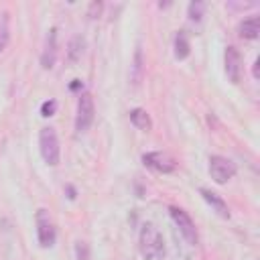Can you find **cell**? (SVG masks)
<instances>
[{
  "label": "cell",
  "mask_w": 260,
  "mask_h": 260,
  "mask_svg": "<svg viewBox=\"0 0 260 260\" xmlns=\"http://www.w3.org/2000/svg\"><path fill=\"white\" fill-rule=\"evenodd\" d=\"M140 252L146 260H160L167 252L162 234L154 223H144L140 230Z\"/></svg>",
  "instance_id": "cell-1"
},
{
  "label": "cell",
  "mask_w": 260,
  "mask_h": 260,
  "mask_svg": "<svg viewBox=\"0 0 260 260\" xmlns=\"http://www.w3.org/2000/svg\"><path fill=\"white\" fill-rule=\"evenodd\" d=\"M10 18H8V12H2L0 14V53L6 49L8 41H10V26H8Z\"/></svg>",
  "instance_id": "cell-16"
},
{
  "label": "cell",
  "mask_w": 260,
  "mask_h": 260,
  "mask_svg": "<svg viewBox=\"0 0 260 260\" xmlns=\"http://www.w3.org/2000/svg\"><path fill=\"white\" fill-rule=\"evenodd\" d=\"M169 211H171V217L175 219L179 232L183 234V238H185L189 244H195V242H197V230H195L193 219L187 215V211H183L181 207H175V205H171Z\"/></svg>",
  "instance_id": "cell-6"
},
{
  "label": "cell",
  "mask_w": 260,
  "mask_h": 260,
  "mask_svg": "<svg viewBox=\"0 0 260 260\" xmlns=\"http://www.w3.org/2000/svg\"><path fill=\"white\" fill-rule=\"evenodd\" d=\"M130 122H132L138 130H144V132H148V130L152 128L150 116H148L146 110H142V108H134V110L130 112Z\"/></svg>",
  "instance_id": "cell-13"
},
{
  "label": "cell",
  "mask_w": 260,
  "mask_h": 260,
  "mask_svg": "<svg viewBox=\"0 0 260 260\" xmlns=\"http://www.w3.org/2000/svg\"><path fill=\"white\" fill-rule=\"evenodd\" d=\"M35 221H37V238H39V244H41L43 248H51V246L55 244V225H53V221H51L49 211L41 207V209L37 211Z\"/></svg>",
  "instance_id": "cell-5"
},
{
  "label": "cell",
  "mask_w": 260,
  "mask_h": 260,
  "mask_svg": "<svg viewBox=\"0 0 260 260\" xmlns=\"http://www.w3.org/2000/svg\"><path fill=\"white\" fill-rule=\"evenodd\" d=\"M260 32V18L258 16H250V18H244L240 24H238V35L242 39H256Z\"/></svg>",
  "instance_id": "cell-11"
},
{
  "label": "cell",
  "mask_w": 260,
  "mask_h": 260,
  "mask_svg": "<svg viewBox=\"0 0 260 260\" xmlns=\"http://www.w3.org/2000/svg\"><path fill=\"white\" fill-rule=\"evenodd\" d=\"M199 193H201V197L211 205V209L217 213V215H221V217H230V209H228V203L217 195V193H213V191H209V189H199Z\"/></svg>",
  "instance_id": "cell-10"
},
{
  "label": "cell",
  "mask_w": 260,
  "mask_h": 260,
  "mask_svg": "<svg viewBox=\"0 0 260 260\" xmlns=\"http://www.w3.org/2000/svg\"><path fill=\"white\" fill-rule=\"evenodd\" d=\"M209 175H211V179L215 183L223 185V183H228L236 175V167H234V162L230 158L219 156V154H213L209 158Z\"/></svg>",
  "instance_id": "cell-4"
},
{
  "label": "cell",
  "mask_w": 260,
  "mask_h": 260,
  "mask_svg": "<svg viewBox=\"0 0 260 260\" xmlns=\"http://www.w3.org/2000/svg\"><path fill=\"white\" fill-rule=\"evenodd\" d=\"M75 256H77V260H91V256H89V246H87L85 242H77V244H75Z\"/></svg>",
  "instance_id": "cell-18"
},
{
  "label": "cell",
  "mask_w": 260,
  "mask_h": 260,
  "mask_svg": "<svg viewBox=\"0 0 260 260\" xmlns=\"http://www.w3.org/2000/svg\"><path fill=\"white\" fill-rule=\"evenodd\" d=\"M142 162L148 167V169H152V171H158V173H171V171H175V167H177V162H175V158L171 156V154H167V152H146L144 156H142Z\"/></svg>",
  "instance_id": "cell-7"
},
{
  "label": "cell",
  "mask_w": 260,
  "mask_h": 260,
  "mask_svg": "<svg viewBox=\"0 0 260 260\" xmlns=\"http://www.w3.org/2000/svg\"><path fill=\"white\" fill-rule=\"evenodd\" d=\"M189 39H187V35H185V30H179L177 35H175V57L177 59H185L187 55H189Z\"/></svg>",
  "instance_id": "cell-15"
},
{
  "label": "cell",
  "mask_w": 260,
  "mask_h": 260,
  "mask_svg": "<svg viewBox=\"0 0 260 260\" xmlns=\"http://www.w3.org/2000/svg\"><path fill=\"white\" fill-rule=\"evenodd\" d=\"M83 49H85V39L81 35H75L71 41H69V49H67V57L71 63H77L83 55Z\"/></svg>",
  "instance_id": "cell-14"
},
{
  "label": "cell",
  "mask_w": 260,
  "mask_h": 260,
  "mask_svg": "<svg viewBox=\"0 0 260 260\" xmlns=\"http://www.w3.org/2000/svg\"><path fill=\"white\" fill-rule=\"evenodd\" d=\"M95 118V108H93V98L85 91L79 95L77 102V116H75V130L77 132H85L89 130V126L93 124Z\"/></svg>",
  "instance_id": "cell-3"
},
{
  "label": "cell",
  "mask_w": 260,
  "mask_h": 260,
  "mask_svg": "<svg viewBox=\"0 0 260 260\" xmlns=\"http://www.w3.org/2000/svg\"><path fill=\"white\" fill-rule=\"evenodd\" d=\"M57 61V28H51L45 41V49L41 55V67L43 69H51Z\"/></svg>",
  "instance_id": "cell-9"
},
{
  "label": "cell",
  "mask_w": 260,
  "mask_h": 260,
  "mask_svg": "<svg viewBox=\"0 0 260 260\" xmlns=\"http://www.w3.org/2000/svg\"><path fill=\"white\" fill-rule=\"evenodd\" d=\"M55 108H57L55 100H47V102H43V106H41V114H43L45 118H49V116L55 114Z\"/></svg>",
  "instance_id": "cell-19"
},
{
  "label": "cell",
  "mask_w": 260,
  "mask_h": 260,
  "mask_svg": "<svg viewBox=\"0 0 260 260\" xmlns=\"http://www.w3.org/2000/svg\"><path fill=\"white\" fill-rule=\"evenodd\" d=\"M79 85H81V81H79V79H73V83H71V89H79Z\"/></svg>",
  "instance_id": "cell-21"
},
{
  "label": "cell",
  "mask_w": 260,
  "mask_h": 260,
  "mask_svg": "<svg viewBox=\"0 0 260 260\" xmlns=\"http://www.w3.org/2000/svg\"><path fill=\"white\" fill-rule=\"evenodd\" d=\"M142 75H144L142 49L136 47V51H134V61H132V67H130V81H132V85H138V83L142 81Z\"/></svg>",
  "instance_id": "cell-12"
},
{
  "label": "cell",
  "mask_w": 260,
  "mask_h": 260,
  "mask_svg": "<svg viewBox=\"0 0 260 260\" xmlns=\"http://www.w3.org/2000/svg\"><path fill=\"white\" fill-rule=\"evenodd\" d=\"M39 146H41V156L47 165L55 167L59 162V154H61V148H59V138H57V132L55 128L47 126L41 130L39 134Z\"/></svg>",
  "instance_id": "cell-2"
},
{
  "label": "cell",
  "mask_w": 260,
  "mask_h": 260,
  "mask_svg": "<svg viewBox=\"0 0 260 260\" xmlns=\"http://www.w3.org/2000/svg\"><path fill=\"white\" fill-rule=\"evenodd\" d=\"M67 193H69V199H75V189L73 187H67Z\"/></svg>",
  "instance_id": "cell-22"
},
{
  "label": "cell",
  "mask_w": 260,
  "mask_h": 260,
  "mask_svg": "<svg viewBox=\"0 0 260 260\" xmlns=\"http://www.w3.org/2000/svg\"><path fill=\"white\" fill-rule=\"evenodd\" d=\"M225 73L232 83H238L242 77V55L236 47H225Z\"/></svg>",
  "instance_id": "cell-8"
},
{
  "label": "cell",
  "mask_w": 260,
  "mask_h": 260,
  "mask_svg": "<svg viewBox=\"0 0 260 260\" xmlns=\"http://www.w3.org/2000/svg\"><path fill=\"white\" fill-rule=\"evenodd\" d=\"M258 65H260V61L256 59V61H254V77H258Z\"/></svg>",
  "instance_id": "cell-23"
},
{
  "label": "cell",
  "mask_w": 260,
  "mask_h": 260,
  "mask_svg": "<svg viewBox=\"0 0 260 260\" xmlns=\"http://www.w3.org/2000/svg\"><path fill=\"white\" fill-rule=\"evenodd\" d=\"M203 10H205V4L199 2V0H193V2L189 4L187 14H189V18H191L193 22H199V20L203 18Z\"/></svg>",
  "instance_id": "cell-17"
},
{
  "label": "cell",
  "mask_w": 260,
  "mask_h": 260,
  "mask_svg": "<svg viewBox=\"0 0 260 260\" xmlns=\"http://www.w3.org/2000/svg\"><path fill=\"white\" fill-rule=\"evenodd\" d=\"M102 6H104L102 2H91V4H89V12H87V16L95 18V16H98V14L102 12Z\"/></svg>",
  "instance_id": "cell-20"
}]
</instances>
